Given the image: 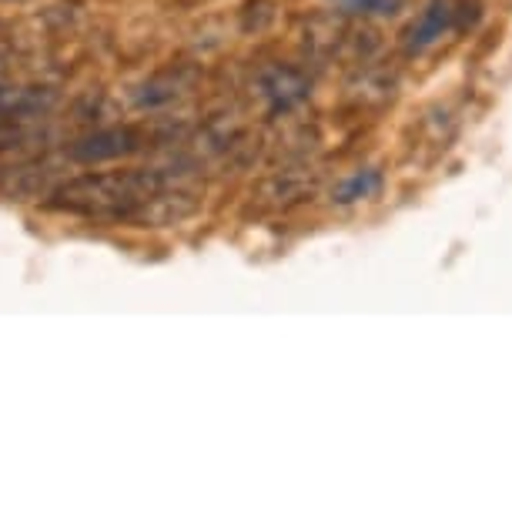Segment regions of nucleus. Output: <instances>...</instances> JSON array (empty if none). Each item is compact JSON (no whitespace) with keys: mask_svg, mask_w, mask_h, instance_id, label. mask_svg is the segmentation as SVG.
I'll use <instances>...</instances> for the list:
<instances>
[{"mask_svg":"<svg viewBox=\"0 0 512 512\" xmlns=\"http://www.w3.org/2000/svg\"><path fill=\"white\" fill-rule=\"evenodd\" d=\"M446 34H456V0H429L425 11L405 27L402 47L405 54H422Z\"/></svg>","mask_w":512,"mask_h":512,"instance_id":"f03ea898","label":"nucleus"},{"mask_svg":"<svg viewBox=\"0 0 512 512\" xmlns=\"http://www.w3.org/2000/svg\"><path fill=\"white\" fill-rule=\"evenodd\" d=\"M335 11L349 17H392L402 7V0H332Z\"/></svg>","mask_w":512,"mask_h":512,"instance_id":"423d86ee","label":"nucleus"},{"mask_svg":"<svg viewBox=\"0 0 512 512\" xmlns=\"http://www.w3.org/2000/svg\"><path fill=\"white\" fill-rule=\"evenodd\" d=\"M258 91H262L268 111L285 114V111H295L298 104L308 101L312 84H308V77L298 71V67L275 64V67H268L262 77H258Z\"/></svg>","mask_w":512,"mask_h":512,"instance_id":"7ed1b4c3","label":"nucleus"},{"mask_svg":"<svg viewBox=\"0 0 512 512\" xmlns=\"http://www.w3.org/2000/svg\"><path fill=\"white\" fill-rule=\"evenodd\" d=\"M138 131L131 128H108V131H98L91 138L77 141L71 148V158L74 161H111V158H124V154L138 151Z\"/></svg>","mask_w":512,"mask_h":512,"instance_id":"20e7f679","label":"nucleus"},{"mask_svg":"<svg viewBox=\"0 0 512 512\" xmlns=\"http://www.w3.org/2000/svg\"><path fill=\"white\" fill-rule=\"evenodd\" d=\"M379 191H382L379 171H355L352 178H345L342 185L335 188V201H338V205H355V201L375 198Z\"/></svg>","mask_w":512,"mask_h":512,"instance_id":"39448f33","label":"nucleus"},{"mask_svg":"<svg viewBox=\"0 0 512 512\" xmlns=\"http://www.w3.org/2000/svg\"><path fill=\"white\" fill-rule=\"evenodd\" d=\"M164 191L158 171H114V175H81L54 191V208L88 218H128Z\"/></svg>","mask_w":512,"mask_h":512,"instance_id":"f257e3e1","label":"nucleus"}]
</instances>
